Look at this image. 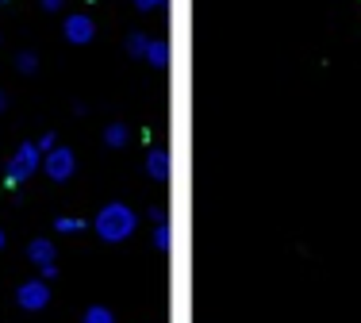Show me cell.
<instances>
[{"label":"cell","instance_id":"6da1fadb","mask_svg":"<svg viewBox=\"0 0 361 323\" xmlns=\"http://www.w3.org/2000/svg\"><path fill=\"white\" fill-rule=\"evenodd\" d=\"M135 224H139V219H135V212L127 208V204H104V208L97 212V219H92V227H97V235L104 243H123L127 235L135 231Z\"/></svg>","mask_w":361,"mask_h":323},{"label":"cell","instance_id":"7a4b0ae2","mask_svg":"<svg viewBox=\"0 0 361 323\" xmlns=\"http://www.w3.org/2000/svg\"><path fill=\"white\" fill-rule=\"evenodd\" d=\"M39 166H42V150L35 142H23V147L16 150V158L8 162V181H27Z\"/></svg>","mask_w":361,"mask_h":323},{"label":"cell","instance_id":"3957f363","mask_svg":"<svg viewBox=\"0 0 361 323\" xmlns=\"http://www.w3.org/2000/svg\"><path fill=\"white\" fill-rule=\"evenodd\" d=\"M42 169H47L50 181H70L73 169H77V158L70 147H54L50 154H42Z\"/></svg>","mask_w":361,"mask_h":323},{"label":"cell","instance_id":"277c9868","mask_svg":"<svg viewBox=\"0 0 361 323\" xmlns=\"http://www.w3.org/2000/svg\"><path fill=\"white\" fill-rule=\"evenodd\" d=\"M16 304L23 312H42L50 304V285L47 281H23L20 293H16Z\"/></svg>","mask_w":361,"mask_h":323},{"label":"cell","instance_id":"5b68a950","mask_svg":"<svg viewBox=\"0 0 361 323\" xmlns=\"http://www.w3.org/2000/svg\"><path fill=\"white\" fill-rule=\"evenodd\" d=\"M62 35L73 42V47H85V42H92V35H97V23L89 20V16H70L62 28Z\"/></svg>","mask_w":361,"mask_h":323},{"label":"cell","instance_id":"8992f818","mask_svg":"<svg viewBox=\"0 0 361 323\" xmlns=\"http://www.w3.org/2000/svg\"><path fill=\"white\" fill-rule=\"evenodd\" d=\"M27 258L35 262L39 269H47V266H58V250H54V243L50 239H35L27 246Z\"/></svg>","mask_w":361,"mask_h":323},{"label":"cell","instance_id":"52a82bcc","mask_svg":"<svg viewBox=\"0 0 361 323\" xmlns=\"http://www.w3.org/2000/svg\"><path fill=\"white\" fill-rule=\"evenodd\" d=\"M146 173L158 177V181H166V177H169V158H166V150H150V154H146Z\"/></svg>","mask_w":361,"mask_h":323},{"label":"cell","instance_id":"ba28073f","mask_svg":"<svg viewBox=\"0 0 361 323\" xmlns=\"http://www.w3.org/2000/svg\"><path fill=\"white\" fill-rule=\"evenodd\" d=\"M146 50H150V35H146V31H131V35H127V54L146 58Z\"/></svg>","mask_w":361,"mask_h":323},{"label":"cell","instance_id":"9c48e42d","mask_svg":"<svg viewBox=\"0 0 361 323\" xmlns=\"http://www.w3.org/2000/svg\"><path fill=\"white\" fill-rule=\"evenodd\" d=\"M127 139H131V131H127L123 123H108L104 127V147H127Z\"/></svg>","mask_w":361,"mask_h":323},{"label":"cell","instance_id":"30bf717a","mask_svg":"<svg viewBox=\"0 0 361 323\" xmlns=\"http://www.w3.org/2000/svg\"><path fill=\"white\" fill-rule=\"evenodd\" d=\"M146 62H150V66H166V62H169V47L154 39V42H150V50H146Z\"/></svg>","mask_w":361,"mask_h":323},{"label":"cell","instance_id":"8fae6325","mask_svg":"<svg viewBox=\"0 0 361 323\" xmlns=\"http://www.w3.org/2000/svg\"><path fill=\"white\" fill-rule=\"evenodd\" d=\"M85 323H116V316H111L104 304H92V308L85 312Z\"/></svg>","mask_w":361,"mask_h":323},{"label":"cell","instance_id":"7c38bea8","mask_svg":"<svg viewBox=\"0 0 361 323\" xmlns=\"http://www.w3.org/2000/svg\"><path fill=\"white\" fill-rule=\"evenodd\" d=\"M16 70H20V73H35L39 70V54H31V50L16 54Z\"/></svg>","mask_w":361,"mask_h":323},{"label":"cell","instance_id":"4fadbf2b","mask_svg":"<svg viewBox=\"0 0 361 323\" xmlns=\"http://www.w3.org/2000/svg\"><path fill=\"white\" fill-rule=\"evenodd\" d=\"M54 227L62 235H77V231H85V219H73V216H62V219H54Z\"/></svg>","mask_w":361,"mask_h":323},{"label":"cell","instance_id":"5bb4252c","mask_svg":"<svg viewBox=\"0 0 361 323\" xmlns=\"http://www.w3.org/2000/svg\"><path fill=\"white\" fill-rule=\"evenodd\" d=\"M154 243H158V250H166V246H169V227H166V224H158V231H154Z\"/></svg>","mask_w":361,"mask_h":323},{"label":"cell","instance_id":"9a60e30c","mask_svg":"<svg viewBox=\"0 0 361 323\" xmlns=\"http://www.w3.org/2000/svg\"><path fill=\"white\" fill-rule=\"evenodd\" d=\"M161 4H166V0H135L139 12H154V8H161Z\"/></svg>","mask_w":361,"mask_h":323},{"label":"cell","instance_id":"2e32d148","mask_svg":"<svg viewBox=\"0 0 361 323\" xmlns=\"http://www.w3.org/2000/svg\"><path fill=\"white\" fill-rule=\"evenodd\" d=\"M62 4H66V0H42V12H58Z\"/></svg>","mask_w":361,"mask_h":323},{"label":"cell","instance_id":"e0dca14e","mask_svg":"<svg viewBox=\"0 0 361 323\" xmlns=\"http://www.w3.org/2000/svg\"><path fill=\"white\" fill-rule=\"evenodd\" d=\"M4 108H8V97H4V92H0V112H4Z\"/></svg>","mask_w":361,"mask_h":323},{"label":"cell","instance_id":"ac0fdd59","mask_svg":"<svg viewBox=\"0 0 361 323\" xmlns=\"http://www.w3.org/2000/svg\"><path fill=\"white\" fill-rule=\"evenodd\" d=\"M0 250H4V231H0Z\"/></svg>","mask_w":361,"mask_h":323},{"label":"cell","instance_id":"d6986e66","mask_svg":"<svg viewBox=\"0 0 361 323\" xmlns=\"http://www.w3.org/2000/svg\"><path fill=\"white\" fill-rule=\"evenodd\" d=\"M0 4H4V0H0Z\"/></svg>","mask_w":361,"mask_h":323}]
</instances>
